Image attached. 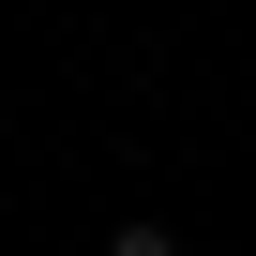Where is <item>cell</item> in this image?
<instances>
[{"label":"cell","mask_w":256,"mask_h":256,"mask_svg":"<svg viewBox=\"0 0 256 256\" xmlns=\"http://www.w3.org/2000/svg\"><path fill=\"white\" fill-rule=\"evenodd\" d=\"M106 256H181V226H151V211H120V226H106Z\"/></svg>","instance_id":"1"}]
</instances>
